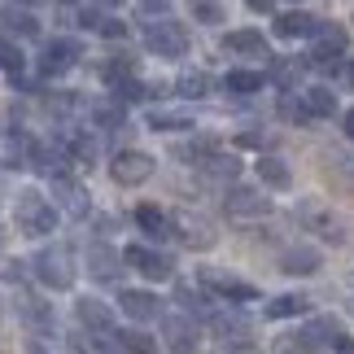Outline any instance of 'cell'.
<instances>
[{"label":"cell","instance_id":"1","mask_svg":"<svg viewBox=\"0 0 354 354\" xmlns=\"http://www.w3.org/2000/svg\"><path fill=\"white\" fill-rule=\"evenodd\" d=\"M31 276L44 284V289L53 293H66V289H75V280H79V258L71 245H44L35 258H31Z\"/></svg>","mask_w":354,"mask_h":354},{"label":"cell","instance_id":"2","mask_svg":"<svg viewBox=\"0 0 354 354\" xmlns=\"http://www.w3.org/2000/svg\"><path fill=\"white\" fill-rule=\"evenodd\" d=\"M297 219H302L306 232H315L319 241H328V245H346L350 241L346 214H337L328 201H319V197H302V201H297Z\"/></svg>","mask_w":354,"mask_h":354},{"label":"cell","instance_id":"3","mask_svg":"<svg viewBox=\"0 0 354 354\" xmlns=\"http://www.w3.org/2000/svg\"><path fill=\"white\" fill-rule=\"evenodd\" d=\"M13 214H18V232L22 236H48V232H57V210H53V201L39 193V188H22Z\"/></svg>","mask_w":354,"mask_h":354},{"label":"cell","instance_id":"4","mask_svg":"<svg viewBox=\"0 0 354 354\" xmlns=\"http://www.w3.org/2000/svg\"><path fill=\"white\" fill-rule=\"evenodd\" d=\"M223 214H227V223H236V227H254L271 214V197H263V188L232 184L223 193Z\"/></svg>","mask_w":354,"mask_h":354},{"label":"cell","instance_id":"5","mask_svg":"<svg viewBox=\"0 0 354 354\" xmlns=\"http://www.w3.org/2000/svg\"><path fill=\"white\" fill-rule=\"evenodd\" d=\"M145 48L158 53V57H184L188 53V26L175 22V18L145 22Z\"/></svg>","mask_w":354,"mask_h":354},{"label":"cell","instance_id":"6","mask_svg":"<svg viewBox=\"0 0 354 354\" xmlns=\"http://www.w3.org/2000/svg\"><path fill=\"white\" fill-rule=\"evenodd\" d=\"M346 31L337 22H315L310 31V66H346Z\"/></svg>","mask_w":354,"mask_h":354},{"label":"cell","instance_id":"7","mask_svg":"<svg viewBox=\"0 0 354 354\" xmlns=\"http://www.w3.org/2000/svg\"><path fill=\"white\" fill-rule=\"evenodd\" d=\"M171 219V232H180V241L188 245V250L206 254L219 245V232H214V223L206 219V214H193V210H180V214H167Z\"/></svg>","mask_w":354,"mask_h":354},{"label":"cell","instance_id":"8","mask_svg":"<svg viewBox=\"0 0 354 354\" xmlns=\"http://www.w3.org/2000/svg\"><path fill=\"white\" fill-rule=\"evenodd\" d=\"M122 263L136 267L145 280H158V284L175 276V258H171V254H162V250H153V245H131V250L122 254Z\"/></svg>","mask_w":354,"mask_h":354},{"label":"cell","instance_id":"9","mask_svg":"<svg viewBox=\"0 0 354 354\" xmlns=\"http://www.w3.org/2000/svg\"><path fill=\"white\" fill-rule=\"evenodd\" d=\"M153 167L158 162L149 158L145 149H122V153H114V162H110V175H114V184L136 188V184H145L149 175H153Z\"/></svg>","mask_w":354,"mask_h":354},{"label":"cell","instance_id":"10","mask_svg":"<svg viewBox=\"0 0 354 354\" xmlns=\"http://www.w3.org/2000/svg\"><path fill=\"white\" fill-rule=\"evenodd\" d=\"M201 284L210 293H219L223 302H258V289L250 280L232 276V271H219V267H201Z\"/></svg>","mask_w":354,"mask_h":354},{"label":"cell","instance_id":"11","mask_svg":"<svg viewBox=\"0 0 354 354\" xmlns=\"http://www.w3.org/2000/svg\"><path fill=\"white\" fill-rule=\"evenodd\" d=\"M79 57H84V44H79V39H53V44H44L39 75H44V79H62L66 71L79 66Z\"/></svg>","mask_w":354,"mask_h":354},{"label":"cell","instance_id":"12","mask_svg":"<svg viewBox=\"0 0 354 354\" xmlns=\"http://www.w3.org/2000/svg\"><path fill=\"white\" fill-rule=\"evenodd\" d=\"M18 315H22L26 328L39 333V337H53V333H57V315H53V302H39L35 293H22V289H18Z\"/></svg>","mask_w":354,"mask_h":354},{"label":"cell","instance_id":"13","mask_svg":"<svg viewBox=\"0 0 354 354\" xmlns=\"http://www.w3.org/2000/svg\"><path fill=\"white\" fill-rule=\"evenodd\" d=\"M122 254L110 250V245H88V276L101 280V284H118L122 280Z\"/></svg>","mask_w":354,"mask_h":354},{"label":"cell","instance_id":"14","mask_svg":"<svg viewBox=\"0 0 354 354\" xmlns=\"http://www.w3.org/2000/svg\"><path fill=\"white\" fill-rule=\"evenodd\" d=\"M162 333H167V350L171 354H193L197 350V324L193 315H162Z\"/></svg>","mask_w":354,"mask_h":354},{"label":"cell","instance_id":"15","mask_svg":"<svg viewBox=\"0 0 354 354\" xmlns=\"http://www.w3.org/2000/svg\"><path fill=\"white\" fill-rule=\"evenodd\" d=\"M197 171H201V180H206L210 188H223V193H227V188L241 180V158H232V153H214V158L201 162Z\"/></svg>","mask_w":354,"mask_h":354},{"label":"cell","instance_id":"16","mask_svg":"<svg viewBox=\"0 0 354 354\" xmlns=\"http://www.w3.org/2000/svg\"><path fill=\"white\" fill-rule=\"evenodd\" d=\"M223 53H232V57H271L267 35H263V31H254V26L227 31V35H223Z\"/></svg>","mask_w":354,"mask_h":354},{"label":"cell","instance_id":"17","mask_svg":"<svg viewBox=\"0 0 354 354\" xmlns=\"http://www.w3.org/2000/svg\"><path fill=\"white\" fill-rule=\"evenodd\" d=\"M71 210V214H88V193L75 175H53V210Z\"/></svg>","mask_w":354,"mask_h":354},{"label":"cell","instance_id":"18","mask_svg":"<svg viewBox=\"0 0 354 354\" xmlns=\"http://www.w3.org/2000/svg\"><path fill=\"white\" fill-rule=\"evenodd\" d=\"M149 127L153 131H193L197 118H193L188 105H153V110H149Z\"/></svg>","mask_w":354,"mask_h":354},{"label":"cell","instance_id":"19","mask_svg":"<svg viewBox=\"0 0 354 354\" xmlns=\"http://www.w3.org/2000/svg\"><path fill=\"white\" fill-rule=\"evenodd\" d=\"M297 333H302V342H306L310 350H333V346L346 337V333H342V324H337V319H328V315H319V319H306Z\"/></svg>","mask_w":354,"mask_h":354},{"label":"cell","instance_id":"20","mask_svg":"<svg viewBox=\"0 0 354 354\" xmlns=\"http://www.w3.org/2000/svg\"><path fill=\"white\" fill-rule=\"evenodd\" d=\"M319 267H324V254L310 250V245H293V250H284V258H280L284 276H315Z\"/></svg>","mask_w":354,"mask_h":354},{"label":"cell","instance_id":"21","mask_svg":"<svg viewBox=\"0 0 354 354\" xmlns=\"http://www.w3.org/2000/svg\"><path fill=\"white\" fill-rule=\"evenodd\" d=\"M75 319L84 324L88 333H110L114 328V310L105 302H97V297H79V302H75Z\"/></svg>","mask_w":354,"mask_h":354},{"label":"cell","instance_id":"22","mask_svg":"<svg viewBox=\"0 0 354 354\" xmlns=\"http://www.w3.org/2000/svg\"><path fill=\"white\" fill-rule=\"evenodd\" d=\"M118 302H122V315H131V319H140V324L162 315V302H158L153 293H145V289H122Z\"/></svg>","mask_w":354,"mask_h":354},{"label":"cell","instance_id":"23","mask_svg":"<svg viewBox=\"0 0 354 354\" xmlns=\"http://www.w3.org/2000/svg\"><path fill=\"white\" fill-rule=\"evenodd\" d=\"M26 158H31V136L26 131H5L0 136V167L5 171L26 167Z\"/></svg>","mask_w":354,"mask_h":354},{"label":"cell","instance_id":"24","mask_svg":"<svg viewBox=\"0 0 354 354\" xmlns=\"http://www.w3.org/2000/svg\"><path fill=\"white\" fill-rule=\"evenodd\" d=\"M297 101H302V110H306L310 122H315V118H333V114H337V97H333V88H324V84L302 88V92H297Z\"/></svg>","mask_w":354,"mask_h":354},{"label":"cell","instance_id":"25","mask_svg":"<svg viewBox=\"0 0 354 354\" xmlns=\"http://www.w3.org/2000/svg\"><path fill=\"white\" fill-rule=\"evenodd\" d=\"M315 13H306V9H289V13H280L276 18V35L280 39H310V31H315Z\"/></svg>","mask_w":354,"mask_h":354},{"label":"cell","instance_id":"26","mask_svg":"<svg viewBox=\"0 0 354 354\" xmlns=\"http://www.w3.org/2000/svg\"><path fill=\"white\" fill-rule=\"evenodd\" d=\"M254 167H258V180H263L267 188H289V184H293V171L284 167L276 153H263V158L254 162Z\"/></svg>","mask_w":354,"mask_h":354},{"label":"cell","instance_id":"27","mask_svg":"<svg viewBox=\"0 0 354 354\" xmlns=\"http://www.w3.org/2000/svg\"><path fill=\"white\" fill-rule=\"evenodd\" d=\"M0 22H5L9 39H13V35H39V22H35V13H31V9L5 5V9H0Z\"/></svg>","mask_w":354,"mask_h":354},{"label":"cell","instance_id":"28","mask_svg":"<svg viewBox=\"0 0 354 354\" xmlns=\"http://www.w3.org/2000/svg\"><path fill=\"white\" fill-rule=\"evenodd\" d=\"M136 223H140V232H145L149 241H167V236H171V219H167L158 206H140V210H136Z\"/></svg>","mask_w":354,"mask_h":354},{"label":"cell","instance_id":"29","mask_svg":"<svg viewBox=\"0 0 354 354\" xmlns=\"http://www.w3.org/2000/svg\"><path fill=\"white\" fill-rule=\"evenodd\" d=\"M88 114H92V122H97L101 131H114V127H122V122H127V105H118V101H97V105H88Z\"/></svg>","mask_w":354,"mask_h":354},{"label":"cell","instance_id":"30","mask_svg":"<svg viewBox=\"0 0 354 354\" xmlns=\"http://www.w3.org/2000/svg\"><path fill=\"white\" fill-rule=\"evenodd\" d=\"M223 92H232V97L263 92V71H227V75H223Z\"/></svg>","mask_w":354,"mask_h":354},{"label":"cell","instance_id":"31","mask_svg":"<svg viewBox=\"0 0 354 354\" xmlns=\"http://www.w3.org/2000/svg\"><path fill=\"white\" fill-rule=\"evenodd\" d=\"M118 350H127V354H158L162 342L149 337L145 328H127V333H118Z\"/></svg>","mask_w":354,"mask_h":354},{"label":"cell","instance_id":"32","mask_svg":"<svg viewBox=\"0 0 354 354\" xmlns=\"http://www.w3.org/2000/svg\"><path fill=\"white\" fill-rule=\"evenodd\" d=\"M306 306H310V297L284 293V297H276V302H267V315L271 319H289V315H306Z\"/></svg>","mask_w":354,"mask_h":354},{"label":"cell","instance_id":"33","mask_svg":"<svg viewBox=\"0 0 354 354\" xmlns=\"http://www.w3.org/2000/svg\"><path fill=\"white\" fill-rule=\"evenodd\" d=\"M175 88H180V97L197 101V97H206V92L214 88V79H210L206 71H188V75H184V79H180V84H175Z\"/></svg>","mask_w":354,"mask_h":354},{"label":"cell","instance_id":"34","mask_svg":"<svg viewBox=\"0 0 354 354\" xmlns=\"http://www.w3.org/2000/svg\"><path fill=\"white\" fill-rule=\"evenodd\" d=\"M180 153H184L188 162H197V167H201L206 158H214V153H219V140H214V136H197V140H193V145H184Z\"/></svg>","mask_w":354,"mask_h":354},{"label":"cell","instance_id":"35","mask_svg":"<svg viewBox=\"0 0 354 354\" xmlns=\"http://www.w3.org/2000/svg\"><path fill=\"white\" fill-rule=\"evenodd\" d=\"M22 48H18V39H9V35H0V71H9V75H18L22 71Z\"/></svg>","mask_w":354,"mask_h":354},{"label":"cell","instance_id":"36","mask_svg":"<svg viewBox=\"0 0 354 354\" xmlns=\"http://www.w3.org/2000/svg\"><path fill=\"white\" fill-rule=\"evenodd\" d=\"M193 22L219 26V22H227V5H214V0H197V5H193Z\"/></svg>","mask_w":354,"mask_h":354},{"label":"cell","instance_id":"37","mask_svg":"<svg viewBox=\"0 0 354 354\" xmlns=\"http://www.w3.org/2000/svg\"><path fill=\"white\" fill-rule=\"evenodd\" d=\"M302 71H306V62H280V66H276V84H280L284 92H293V84L302 79Z\"/></svg>","mask_w":354,"mask_h":354},{"label":"cell","instance_id":"38","mask_svg":"<svg viewBox=\"0 0 354 354\" xmlns=\"http://www.w3.org/2000/svg\"><path fill=\"white\" fill-rule=\"evenodd\" d=\"M66 13H75V26H88V31H97L101 26V18H105V9L101 5H75V9H66Z\"/></svg>","mask_w":354,"mask_h":354},{"label":"cell","instance_id":"39","mask_svg":"<svg viewBox=\"0 0 354 354\" xmlns=\"http://www.w3.org/2000/svg\"><path fill=\"white\" fill-rule=\"evenodd\" d=\"M97 31H101L105 39H118L122 31H127V22H118V18H101V26H97Z\"/></svg>","mask_w":354,"mask_h":354},{"label":"cell","instance_id":"40","mask_svg":"<svg viewBox=\"0 0 354 354\" xmlns=\"http://www.w3.org/2000/svg\"><path fill=\"white\" fill-rule=\"evenodd\" d=\"M333 350H337V354H350V337H342V342H337Z\"/></svg>","mask_w":354,"mask_h":354},{"label":"cell","instance_id":"41","mask_svg":"<svg viewBox=\"0 0 354 354\" xmlns=\"http://www.w3.org/2000/svg\"><path fill=\"white\" fill-rule=\"evenodd\" d=\"M0 197H5V188H0Z\"/></svg>","mask_w":354,"mask_h":354}]
</instances>
